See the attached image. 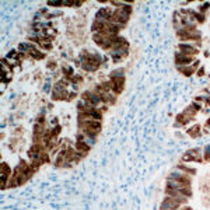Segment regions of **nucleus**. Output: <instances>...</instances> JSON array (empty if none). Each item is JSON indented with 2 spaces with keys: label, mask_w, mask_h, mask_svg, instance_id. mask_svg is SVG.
I'll list each match as a JSON object with an SVG mask.
<instances>
[]
</instances>
